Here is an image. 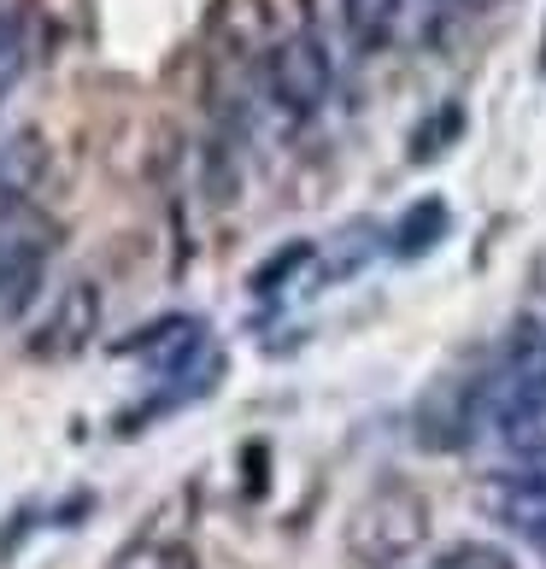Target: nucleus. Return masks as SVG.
I'll return each instance as SVG.
<instances>
[{
  "mask_svg": "<svg viewBox=\"0 0 546 569\" xmlns=\"http://www.w3.org/2000/svg\"><path fill=\"white\" fill-rule=\"evenodd\" d=\"M424 569H517L499 546H488V540H458V546H447L435 563H424Z\"/></svg>",
  "mask_w": 546,
  "mask_h": 569,
  "instance_id": "obj_13",
  "label": "nucleus"
},
{
  "mask_svg": "<svg viewBox=\"0 0 546 569\" xmlns=\"http://www.w3.org/2000/svg\"><path fill=\"white\" fill-rule=\"evenodd\" d=\"M41 177H48V147H41L30 130L0 141V218L30 212Z\"/></svg>",
  "mask_w": 546,
  "mask_h": 569,
  "instance_id": "obj_4",
  "label": "nucleus"
},
{
  "mask_svg": "<svg viewBox=\"0 0 546 569\" xmlns=\"http://www.w3.org/2000/svg\"><path fill=\"white\" fill-rule=\"evenodd\" d=\"M107 569H200V563H195V546L177 540V535H141V540L123 546Z\"/></svg>",
  "mask_w": 546,
  "mask_h": 569,
  "instance_id": "obj_9",
  "label": "nucleus"
},
{
  "mask_svg": "<svg viewBox=\"0 0 546 569\" xmlns=\"http://www.w3.org/2000/svg\"><path fill=\"white\" fill-rule=\"evenodd\" d=\"M458 123H465V118H458V107H447V118H440V130H435V123H429V130H417V141H411V159H435V153H440L435 141L458 136Z\"/></svg>",
  "mask_w": 546,
  "mask_h": 569,
  "instance_id": "obj_14",
  "label": "nucleus"
},
{
  "mask_svg": "<svg viewBox=\"0 0 546 569\" xmlns=\"http://www.w3.org/2000/svg\"><path fill=\"white\" fill-rule=\"evenodd\" d=\"M447 229H453V212H447V200H417V206H406L400 212V223L388 229V252L394 259H424V252H435L440 241H447Z\"/></svg>",
  "mask_w": 546,
  "mask_h": 569,
  "instance_id": "obj_5",
  "label": "nucleus"
},
{
  "mask_svg": "<svg viewBox=\"0 0 546 569\" xmlns=\"http://www.w3.org/2000/svg\"><path fill=\"white\" fill-rule=\"evenodd\" d=\"M259 89H265L270 112H277L282 123L318 118V112L329 107V94H335V53H329V41H324L318 30L282 36L277 48L265 53Z\"/></svg>",
  "mask_w": 546,
  "mask_h": 569,
  "instance_id": "obj_2",
  "label": "nucleus"
},
{
  "mask_svg": "<svg viewBox=\"0 0 546 569\" xmlns=\"http://www.w3.org/2000/svg\"><path fill=\"white\" fill-rule=\"evenodd\" d=\"M311 259H318V241H288V247H277V252H270V259L254 270V282H247V288H254V293H277L282 282H294V270H306Z\"/></svg>",
  "mask_w": 546,
  "mask_h": 569,
  "instance_id": "obj_10",
  "label": "nucleus"
},
{
  "mask_svg": "<svg viewBox=\"0 0 546 569\" xmlns=\"http://www.w3.org/2000/svg\"><path fill=\"white\" fill-rule=\"evenodd\" d=\"M499 358H517V365L546 370V318H517L499 341Z\"/></svg>",
  "mask_w": 546,
  "mask_h": 569,
  "instance_id": "obj_11",
  "label": "nucleus"
},
{
  "mask_svg": "<svg viewBox=\"0 0 546 569\" xmlns=\"http://www.w3.org/2000/svg\"><path fill=\"white\" fill-rule=\"evenodd\" d=\"M24 24H18L12 12H0V107H7V94L18 89V77H24Z\"/></svg>",
  "mask_w": 546,
  "mask_h": 569,
  "instance_id": "obj_12",
  "label": "nucleus"
},
{
  "mask_svg": "<svg viewBox=\"0 0 546 569\" xmlns=\"http://www.w3.org/2000/svg\"><path fill=\"white\" fill-rule=\"evenodd\" d=\"M540 71H546V36H540Z\"/></svg>",
  "mask_w": 546,
  "mask_h": 569,
  "instance_id": "obj_15",
  "label": "nucleus"
},
{
  "mask_svg": "<svg viewBox=\"0 0 546 569\" xmlns=\"http://www.w3.org/2000/svg\"><path fill=\"white\" fill-rule=\"evenodd\" d=\"M41 252H48V223L36 212H12L0 218V288H18L41 264Z\"/></svg>",
  "mask_w": 546,
  "mask_h": 569,
  "instance_id": "obj_7",
  "label": "nucleus"
},
{
  "mask_svg": "<svg viewBox=\"0 0 546 569\" xmlns=\"http://www.w3.org/2000/svg\"><path fill=\"white\" fill-rule=\"evenodd\" d=\"M406 0H341V30L353 48H383V41L400 30Z\"/></svg>",
  "mask_w": 546,
  "mask_h": 569,
  "instance_id": "obj_8",
  "label": "nucleus"
},
{
  "mask_svg": "<svg viewBox=\"0 0 546 569\" xmlns=\"http://www.w3.org/2000/svg\"><path fill=\"white\" fill-rule=\"evenodd\" d=\"M482 511H488L506 535L529 540V552L546 563V488L517 470H494L482 481Z\"/></svg>",
  "mask_w": 546,
  "mask_h": 569,
  "instance_id": "obj_3",
  "label": "nucleus"
},
{
  "mask_svg": "<svg viewBox=\"0 0 546 569\" xmlns=\"http://www.w3.org/2000/svg\"><path fill=\"white\" fill-rule=\"evenodd\" d=\"M429 535V505L417 488L406 481H383L370 488L347 517V558L365 563V569H394L406 563Z\"/></svg>",
  "mask_w": 546,
  "mask_h": 569,
  "instance_id": "obj_1",
  "label": "nucleus"
},
{
  "mask_svg": "<svg viewBox=\"0 0 546 569\" xmlns=\"http://www.w3.org/2000/svg\"><path fill=\"white\" fill-rule=\"evenodd\" d=\"M95 323H100V293L77 282V288L59 293L53 318L41 323V335H48V341H36V352H71V347H82V341L95 335Z\"/></svg>",
  "mask_w": 546,
  "mask_h": 569,
  "instance_id": "obj_6",
  "label": "nucleus"
}]
</instances>
